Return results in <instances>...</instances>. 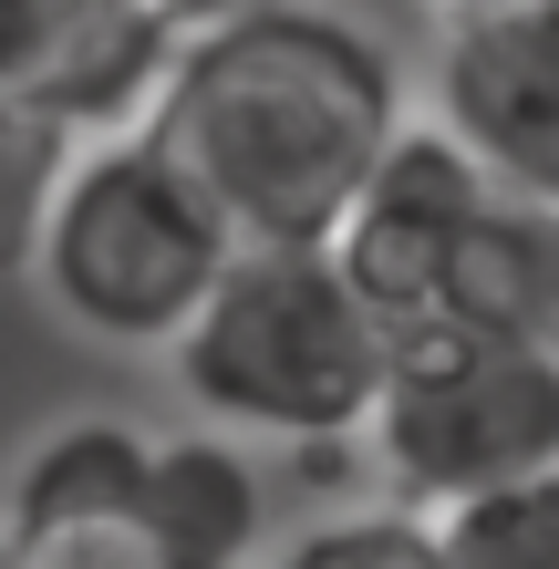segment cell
I'll list each match as a JSON object with an SVG mask.
<instances>
[{"label":"cell","instance_id":"obj_13","mask_svg":"<svg viewBox=\"0 0 559 569\" xmlns=\"http://www.w3.org/2000/svg\"><path fill=\"white\" fill-rule=\"evenodd\" d=\"M52 136H31V124H0V280L21 270L31 249V208H42V177H52Z\"/></svg>","mask_w":559,"mask_h":569},{"label":"cell","instance_id":"obj_7","mask_svg":"<svg viewBox=\"0 0 559 569\" xmlns=\"http://www.w3.org/2000/svg\"><path fill=\"white\" fill-rule=\"evenodd\" d=\"M436 124L487 166L498 197L559 208V0L446 11Z\"/></svg>","mask_w":559,"mask_h":569},{"label":"cell","instance_id":"obj_2","mask_svg":"<svg viewBox=\"0 0 559 569\" xmlns=\"http://www.w3.org/2000/svg\"><path fill=\"white\" fill-rule=\"evenodd\" d=\"M383 362L393 321L352 290V270L321 239H239L167 342V373L197 415L228 425L239 446L290 456H342L373 415Z\"/></svg>","mask_w":559,"mask_h":569},{"label":"cell","instance_id":"obj_15","mask_svg":"<svg viewBox=\"0 0 559 569\" xmlns=\"http://www.w3.org/2000/svg\"><path fill=\"white\" fill-rule=\"evenodd\" d=\"M436 11H498V0H436Z\"/></svg>","mask_w":559,"mask_h":569},{"label":"cell","instance_id":"obj_12","mask_svg":"<svg viewBox=\"0 0 559 569\" xmlns=\"http://www.w3.org/2000/svg\"><path fill=\"white\" fill-rule=\"evenodd\" d=\"M31 569H197L187 549H167L146 528V508L124 497V508H93V518H62V528H31V539H11Z\"/></svg>","mask_w":559,"mask_h":569},{"label":"cell","instance_id":"obj_3","mask_svg":"<svg viewBox=\"0 0 559 569\" xmlns=\"http://www.w3.org/2000/svg\"><path fill=\"white\" fill-rule=\"evenodd\" d=\"M239 249L228 218L197 197V177L146 136V124H104L73 136L42 177L21 270L83 342L114 352H167L187 311L208 300L218 259Z\"/></svg>","mask_w":559,"mask_h":569},{"label":"cell","instance_id":"obj_14","mask_svg":"<svg viewBox=\"0 0 559 569\" xmlns=\"http://www.w3.org/2000/svg\"><path fill=\"white\" fill-rule=\"evenodd\" d=\"M0 569H31V559H21V549H11V528H0Z\"/></svg>","mask_w":559,"mask_h":569},{"label":"cell","instance_id":"obj_4","mask_svg":"<svg viewBox=\"0 0 559 569\" xmlns=\"http://www.w3.org/2000/svg\"><path fill=\"white\" fill-rule=\"evenodd\" d=\"M352 446L373 456L383 497L415 518H436L498 477H529L559 456V352L477 331V321H415L393 331V362Z\"/></svg>","mask_w":559,"mask_h":569},{"label":"cell","instance_id":"obj_8","mask_svg":"<svg viewBox=\"0 0 559 569\" xmlns=\"http://www.w3.org/2000/svg\"><path fill=\"white\" fill-rule=\"evenodd\" d=\"M146 528L167 549H187L197 569H249L259 559V466L228 425H187V435H146V487H136Z\"/></svg>","mask_w":559,"mask_h":569},{"label":"cell","instance_id":"obj_10","mask_svg":"<svg viewBox=\"0 0 559 569\" xmlns=\"http://www.w3.org/2000/svg\"><path fill=\"white\" fill-rule=\"evenodd\" d=\"M436 539L456 569H559V456L436 508Z\"/></svg>","mask_w":559,"mask_h":569},{"label":"cell","instance_id":"obj_1","mask_svg":"<svg viewBox=\"0 0 559 569\" xmlns=\"http://www.w3.org/2000/svg\"><path fill=\"white\" fill-rule=\"evenodd\" d=\"M136 124L197 177L228 239H332L405 124V73L332 0H218L167 42Z\"/></svg>","mask_w":559,"mask_h":569},{"label":"cell","instance_id":"obj_11","mask_svg":"<svg viewBox=\"0 0 559 569\" xmlns=\"http://www.w3.org/2000/svg\"><path fill=\"white\" fill-rule=\"evenodd\" d=\"M270 569H456L446 539H436V518H415V508H342V518H321L301 528Z\"/></svg>","mask_w":559,"mask_h":569},{"label":"cell","instance_id":"obj_9","mask_svg":"<svg viewBox=\"0 0 559 569\" xmlns=\"http://www.w3.org/2000/svg\"><path fill=\"white\" fill-rule=\"evenodd\" d=\"M436 321H477V331H508V342L559 352V208L487 197L477 228L446 259Z\"/></svg>","mask_w":559,"mask_h":569},{"label":"cell","instance_id":"obj_5","mask_svg":"<svg viewBox=\"0 0 559 569\" xmlns=\"http://www.w3.org/2000/svg\"><path fill=\"white\" fill-rule=\"evenodd\" d=\"M177 21L156 0H0V124L73 146L136 124Z\"/></svg>","mask_w":559,"mask_h":569},{"label":"cell","instance_id":"obj_6","mask_svg":"<svg viewBox=\"0 0 559 569\" xmlns=\"http://www.w3.org/2000/svg\"><path fill=\"white\" fill-rule=\"evenodd\" d=\"M487 197H498V187H487V166L456 146L436 114H425V124L405 114L383 136V156L363 166V187H352V208H342V228L321 249L352 270V290H363L393 331H415V321H436L446 259L477 228Z\"/></svg>","mask_w":559,"mask_h":569}]
</instances>
